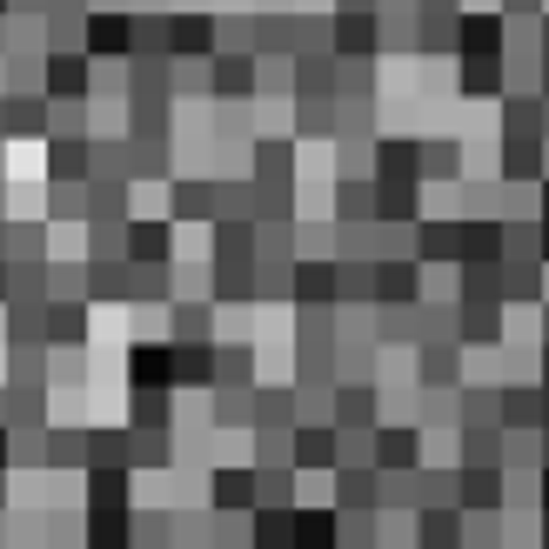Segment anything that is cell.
<instances>
[{"mask_svg":"<svg viewBox=\"0 0 549 549\" xmlns=\"http://www.w3.org/2000/svg\"><path fill=\"white\" fill-rule=\"evenodd\" d=\"M295 543L329 549V543H335V516H329V509H308V516H295Z\"/></svg>","mask_w":549,"mask_h":549,"instance_id":"cell-1","label":"cell"},{"mask_svg":"<svg viewBox=\"0 0 549 549\" xmlns=\"http://www.w3.org/2000/svg\"><path fill=\"white\" fill-rule=\"evenodd\" d=\"M168 362H175L168 349H134V382H148V389H161V382H168Z\"/></svg>","mask_w":549,"mask_h":549,"instance_id":"cell-2","label":"cell"}]
</instances>
